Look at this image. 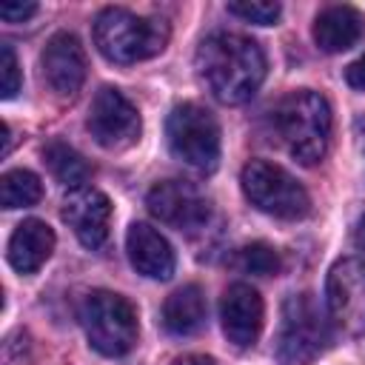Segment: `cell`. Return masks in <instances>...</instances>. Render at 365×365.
<instances>
[{
    "instance_id": "17",
    "label": "cell",
    "mask_w": 365,
    "mask_h": 365,
    "mask_svg": "<svg viewBox=\"0 0 365 365\" xmlns=\"http://www.w3.org/2000/svg\"><path fill=\"white\" fill-rule=\"evenodd\" d=\"M205 314H208V305H205L202 288L200 285H182V288H177L165 299V305H163V325L174 336H188V334L202 328Z\"/></svg>"
},
{
    "instance_id": "5",
    "label": "cell",
    "mask_w": 365,
    "mask_h": 365,
    "mask_svg": "<svg viewBox=\"0 0 365 365\" xmlns=\"http://www.w3.org/2000/svg\"><path fill=\"white\" fill-rule=\"evenodd\" d=\"M80 322L91 348L103 356H123L137 342L134 305L114 291H91L80 305Z\"/></svg>"
},
{
    "instance_id": "13",
    "label": "cell",
    "mask_w": 365,
    "mask_h": 365,
    "mask_svg": "<svg viewBox=\"0 0 365 365\" xmlns=\"http://www.w3.org/2000/svg\"><path fill=\"white\" fill-rule=\"evenodd\" d=\"M220 319H222V334L228 336L231 345L237 348L254 345L259 339L265 319L262 297L257 294V288H251L248 282L228 285L220 302Z\"/></svg>"
},
{
    "instance_id": "18",
    "label": "cell",
    "mask_w": 365,
    "mask_h": 365,
    "mask_svg": "<svg viewBox=\"0 0 365 365\" xmlns=\"http://www.w3.org/2000/svg\"><path fill=\"white\" fill-rule=\"evenodd\" d=\"M43 157H46V165L51 168V174L63 182V185H68V188H80L86 180H88V174H91V168H88V163L83 160V154H77L71 145H66V143H48L46 148H43Z\"/></svg>"
},
{
    "instance_id": "11",
    "label": "cell",
    "mask_w": 365,
    "mask_h": 365,
    "mask_svg": "<svg viewBox=\"0 0 365 365\" xmlns=\"http://www.w3.org/2000/svg\"><path fill=\"white\" fill-rule=\"evenodd\" d=\"M63 220L68 222V228L74 231V237L86 245V248H100L108 237V222H111V202L108 197L94 188V185H80L71 188L63 197V208H60Z\"/></svg>"
},
{
    "instance_id": "3",
    "label": "cell",
    "mask_w": 365,
    "mask_h": 365,
    "mask_svg": "<svg viewBox=\"0 0 365 365\" xmlns=\"http://www.w3.org/2000/svg\"><path fill=\"white\" fill-rule=\"evenodd\" d=\"M171 29L163 17H143L128 9H103L94 20V46L111 63H137L168 46Z\"/></svg>"
},
{
    "instance_id": "14",
    "label": "cell",
    "mask_w": 365,
    "mask_h": 365,
    "mask_svg": "<svg viewBox=\"0 0 365 365\" xmlns=\"http://www.w3.org/2000/svg\"><path fill=\"white\" fill-rule=\"evenodd\" d=\"M125 251L137 274L148 279H168L174 274V251L168 240L148 222H131L125 234Z\"/></svg>"
},
{
    "instance_id": "26",
    "label": "cell",
    "mask_w": 365,
    "mask_h": 365,
    "mask_svg": "<svg viewBox=\"0 0 365 365\" xmlns=\"http://www.w3.org/2000/svg\"><path fill=\"white\" fill-rule=\"evenodd\" d=\"M356 245L365 251V217L356 222Z\"/></svg>"
},
{
    "instance_id": "25",
    "label": "cell",
    "mask_w": 365,
    "mask_h": 365,
    "mask_svg": "<svg viewBox=\"0 0 365 365\" xmlns=\"http://www.w3.org/2000/svg\"><path fill=\"white\" fill-rule=\"evenodd\" d=\"M174 365H217V362L211 356H205V354H188V356L177 359Z\"/></svg>"
},
{
    "instance_id": "4",
    "label": "cell",
    "mask_w": 365,
    "mask_h": 365,
    "mask_svg": "<svg viewBox=\"0 0 365 365\" xmlns=\"http://www.w3.org/2000/svg\"><path fill=\"white\" fill-rule=\"evenodd\" d=\"M331 345V325L314 294H291L279 311L277 359L282 365H308Z\"/></svg>"
},
{
    "instance_id": "19",
    "label": "cell",
    "mask_w": 365,
    "mask_h": 365,
    "mask_svg": "<svg viewBox=\"0 0 365 365\" xmlns=\"http://www.w3.org/2000/svg\"><path fill=\"white\" fill-rule=\"evenodd\" d=\"M43 197V182L37 174L26 168H11L0 180V202L3 208H29L40 202Z\"/></svg>"
},
{
    "instance_id": "24",
    "label": "cell",
    "mask_w": 365,
    "mask_h": 365,
    "mask_svg": "<svg viewBox=\"0 0 365 365\" xmlns=\"http://www.w3.org/2000/svg\"><path fill=\"white\" fill-rule=\"evenodd\" d=\"M345 80L351 88H365V54L345 68Z\"/></svg>"
},
{
    "instance_id": "23",
    "label": "cell",
    "mask_w": 365,
    "mask_h": 365,
    "mask_svg": "<svg viewBox=\"0 0 365 365\" xmlns=\"http://www.w3.org/2000/svg\"><path fill=\"white\" fill-rule=\"evenodd\" d=\"M34 11H37L34 3H3V6H0V17H3L6 23H23V20H29Z\"/></svg>"
},
{
    "instance_id": "1",
    "label": "cell",
    "mask_w": 365,
    "mask_h": 365,
    "mask_svg": "<svg viewBox=\"0 0 365 365\" xmlns=\"http://www.w3.org/2000/svg\"><path fill=\"white\" fill-rule=\"evenodd\" d=\"M194 68L211 97L225 106H240L259 91L268 63L265 51L251 37L237 31H214L197 46Z\"/></svg>"
},
{
    "instance_id": "9",
    "label": "cell",
    "mask_w": 365,
    "mask_h": 365,
    "mask_svg": "<svg viewBox=\"0 0 365 365\" xmlns=\"http://www.w3.org/2000/svg\"><path fill=\"white\" fill-rule=\"evenodd\" d=\"M148 211L168 228L180 234H197L211 222V202L208 197L182 180H163L145 197Z\"/></svg>"
},
{
    "instance_id": "22",
    "label": "cell",
    "mask_w": 365,
    "mask_h": 365,
    "mask_svg": "<svg viewBox=\"0 0 365 365\" xmlns=\"http://www.w3.org/2000/svg\"><path fill=\"white\" fill-rule=\"evenodd\" d=\"M20 88V66H17V57H14V48L9 43L0 46V94L3 100L14 97Z\"/></svg>"
},
{
    "instance_id": "15",
    "label": "cell",
    "mask_w": 365,
    "mask_h": 365,
    "mask_svg": "<svg viewBox=\"0 0 365 365\" xmlns=\"http://www.w3.org/2000/svg\"><path fill=\"white\" fill-rule=\"evenodd\" d=\"M365 34V17L354 6H328L314 20V43L328 51H348Z\"/></svg>"
},
{
    "instance_id": "21",
    "label": "cell",
    "mask_w": 365,
    "mask_h": 365,
    "mask_svg": "<svg viewBox=\"0 0 365 365\" xmlns=\"http://www.w3.org/2000/svg\"><path fill=\"white\" fill-rule=\"evenodd\" d=\"M228 11L245 23H257V26H271L279 20L282 14V6L279 3H271V0H237V3H228Z\"/></svg>"
},
{
    "instance_id": "10",
    "label": "cell",
    "mask_w": 365,
    "mask_h": 365,
    "mask_svg": "<svg viewBox=\"0 0 365 365\" xmlns=\"http://www.w3.org/2000/svg\"><path fill=\"white\" fill-rule=\"evenodd\" d=\"M86 125H88L91 137L97 140V145H103L108 151H120V148L134 145L140 137V128H143L140 111L117 88H100L97 91V97L91 100Z\"/></svg>"
},
{
    "instance_id": "7",
    "label": "cell",
    "mask_w": 365,
    "mask_h": 365,
    "mask_svg": "<svg viewBox=\"0 0 365 365\" xmlns=\"http://www.w3.org/2000/svg\"><path fill=\"white\" fill-rule=\"evenodd\" d=\"M242 191L254 208L279 220H302L311 211L308 191L277 163L251 160L242 168Z\"/></svg>"
},
{
    "instance_id": "2",
    "label": "cell",
    "mask_w": 365,
    "mask_h": 365,
    "mask_svg": "<svg viewBox=\"0 0 365 365\" xmlns=\"http://www.w3.org/2000/svg\"><path fill=\"white\" fill-rule=\"evenodd\" d=\"M331 106L311 88L291 91L274 108V131L282 148L302 165H314L325 157L331 143Z\"/></svg>"
},
{
    "instance_id": "12",
    "label": "cell",
    "mask_w": 365,
    "mask_h": 365,
    "mask_svg": "<svg viewBox=\"0 0 365 365\" xmlns=\"http://www.w3.org/2000/svg\"><path fill=\"white\" fill-rule=\"evenodd\" d=\"M43 80L60 97H71L80 91L86 80V51L71 31H57L48 37L40 54Z\"/></svg>"
},
{
    "instance_id": "20",
    "label": "cell",
    "mask_w": 365,
    "mask_h": 365,
    "mask_svg": "<svg viewBox=\"0 0 365 365\" xmlns=\"http://www.w3.org/2000/svg\"><path fill=\"white\" fill-rule=\"evenodd\" d=\"M231 265L242 274H254V277H271L282 268V259L277 254V248H271L268 242H251L234 251Z\"/></svg>"
},
{
    "instance_id": "8",
    "label": "cell",
    "mask_w": 365,
    "mask_h": 365,
    "mask_svg": "<svg viewBox=\"0 0 365 365\" xmlns=\"http://www.w3.org/2000/svg\"><path fill=\"white\" fill-rule=\"evenodd\" d=\"M328 319L345 336L365 334V262L356 257L336 259L325 282Z\"/></svg>"
},
{
    "instance_id": "6",
    "label": "cell",
    "mask_w": 365,
    "mask_h": 365,
    "mask_svg": "<svg viewBox=\"0 0 365 365\" xmlns=\"http://www.w3.org/2000/svg\"><path fill=\"white\" fill-rule=\"evenodd\" d=\"M171 154L194 171H214L220 163V125L214 114L197 103H180L165 123Z\"/></svg>"
},
{
    "instance_id": "16",
    "label": "cell",
    "mask_w": 365,
    "mask_h": 365,
    "mask_svg": "<svg viewBox=\"0 0 365 365\" xmlns=\"http://www.w3.org/2000/svg\"><path fill=\"white\" fill-rule=\"evenodd\" d=\"M54 251V231L43 220H23L9 240V262L17 274H34Z\"/></svg>"
}]
</instances>
